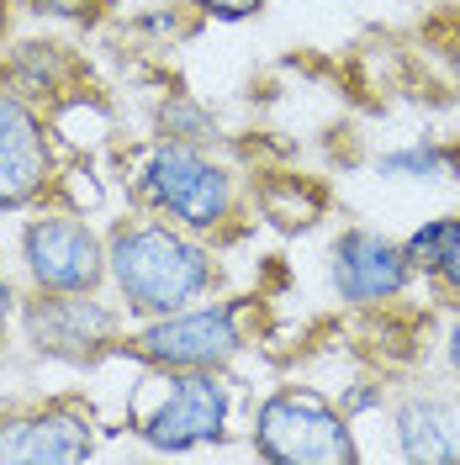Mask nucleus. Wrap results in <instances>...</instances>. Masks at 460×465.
Instances as JSON below:
<instances>
[{"mask_svg": "<svg viewBox=\"0 0 460 465\" xmlns=\"http://www.w3.org/2000/svg\"><path fill=\"white\" fill-rule=\"evenodd\" d=\"M106 281L116 286L127 312L165 318L202 302L217 281V264L196 232L175 228L165 217H144L106 232Z\"/></svg>", "mask_w": 460, "mask_h": 465, "instance_id": "nucleus-1", "label": "nucleus"}, {"mask_svg": "<svg viewBox=\"0 0 460 465\" xmlns=\"http://www.w3.org/2000/svg\"><path fill=\"white\" fill-rule=\"evenodd\" d=\"M133 191L154 217L196 232V238L228 228L233 206H238V180L228 164L212 159L202 143H175V138L148 148Z\"/></svg>", "mask_w": 460, "mask_h": 465, "instance_id": "nucleus-2", "label": "nucleus"}, {"mask_svg": "<svg viewBox=\"0 0 460 465\" xmlns=\"http://www.w3.org/2000/svg\"><path fill=\"white\" fill-rule=\"evenodd\" d=\"M233 391L223 371H159L148 365L144 386L133 391V429L148 450L165 455H185L217 444L228 434Z\"/></svg>", "mask_w": 460, "mask_h": 465, "instance_id": "nucleus-3", "label": "nucleus"}, {"mask_svg": "<svg viewBox=\"0 0 460 465\" xmlns=\"http://www.w3.org/2000/svg\"><path fill=\"white\" fill-rule=\"evenodd\" d=\"M255 455L270 465H355L349 412L313 386H281L255 407Z\"/></svg>", "mask_w": 460, "mask_h": 465, "instance_id": "nucleus-4", "label": "nucleus"}, {"mask_svg": "<svg viewBox=\"0 0 460 465\" xmlns=\"http://www.w3.org/2000/svg\"><path fill=\"white\" fill-rule=\"evenodd\" d=\"M238 312H244L238 296L233 302L180 307V312H165V318H148L127 339V349L144 365H159V371H223L233 354L244 349Z\"/></svg>", "mask_w": 460, "mask_h": 465, "instance_id": "nucleus-5", "label": "nucleus"}, {"mask_svg": "<svg viewBox=\"0 0 460 465\" xmlns=\"http://www.w3.org/2000/svg\"><path fill=\"white\" fill-rule=\"evenodd\" d=\"M22 264L37 291H101L106 238L80 212H48L22 228Z\"/></svg>", "mask_w": 460, "mask_h": 465, "instance_id": "nucleus-6", "label": "nucleus"}, {"mask_svg": "<svg viewBox=\"0 0 460 465\" xmlns=\"http://www.w3.org/2000/svg\"><path fill=\"white\" fill-rule=\"evenodd\" d=\"M22 328L27 344L54 360H95L122 333L116 312L95 302V291H37L22 307Z\"/></svg>", "mask_w": 460, "mask_h": 465, "instance_id": "nucleus-7", "label": "nucleus"}, {"mask_svg": "<svg viewBox=\"0 0 460 465\" xmlns=\"http://www.w3.org/2000/svg\"><path fill=\"white\" fill-rule=\"evenodd\" d=\"M95 450V418L80 402L0 412V465H75Z\"/></svg>", "mask_w": 460, "mask_h": 465, "instance_id": "nucleus-8", "label": "nucleus"}, {"mask_svg": "<svg viewBox=\"0 0 460 465\" xmlns=\"http://www.w3.org/2000/svg\"><path fill=\"white\" fill-rule=\"evenodd\" d=\"M54 185V138L43 112L0 85V212H27Z\"/></svg>", "mask_w": 460, "mask_h": 465, "instance_id": "nucleus-9", "label": "nucleus"}, {"mask_svg": "<svg viewBox=\"0 0 460 465\" xmlns=\"http://www.w3.org/2000/svg\"><path fill=\"white\" fill-rule=\"evenodd\" d=\"M328 275H334L339 302L381 307V302H397L418 270L407 264L397 238H386L375 228H345L334 238V249H328Z\"/></svg>", "mask_w": 460, "mask_h": 465, "instance_id": "nucleus-10", "label": "nucleus"}, {"mask_svg": "<svg viewBox=\"0 0 460 465\" xmlns=\"http://www.w3.org/2000/svg\"><path fill=\"white\" fill-rule=\"evenodd\" d=\"M397 450L413 465H455L460 460V407L434 391H407L392 407Z\"/></svg>", "mask_w": 460, "mask_h": 465, "instance_id": "nucleus-11", "label": "nucleus"}, {"mask_svg": "<svg viewBox=\"0 0 460 465\" xmlns=\"http://www.w3.org/2000/svg\"><path fill=\"white\" fill-rule=\"evenodd\" d=\"M69 80H75V58L64 54V43H54V37H27L0 64V85L11 95H22V101H32V106L58 101L69 90Z\"/></svg>", "mask_w": 460, "mask_h": 465, "instance_id": "nucleus-12", "label": "nucleus"}, {"mask_svg": "<svg viewBox=\"0 0 460 465\" xmlns=\"http://www.w3.org/2000/svg\"><path fill=\"white\" fill-rule=\"evenodd\" d=\"M381 180H455L460 174V143H407L375 159Z\"/></svg>", "mask_w": 460, "mask_h": 465, "instance_id": "nucleus-13", "label": "nucleus"}, {"mask_svg": "<svg viewBox=\"0 0 460 465\" xmlns=\"http://www.w3.org/2000/svg\"><path fill=\"white\" fill-rule=\"evenodd\" d=\"M159 127H165V138H175V143H206V138L217 133V122H212L196 101H185V95H170V101L159 106Z\"/></svg>", "mask_w": 460, "mask_h": 465, "instance_id": "nucleus-14", "label": "nucleus"}, {"mask_svg": "<svg viewBox=\"0 0 460 465\" xmlns=\"http://www.w3.org/2000/svg\"><path fill=\"white\" fill-rule=\"evenodd\" d=\"M450 232H455V217H429V223L403 243L407 264H413V270H424V275H434V264L445 260V249H450Z\"/></svg>", "mask_w": 460, "mask_h": 465, "instance_id": "nucleus-15", "label": "nucleus"}, {"mask_svg": "<svg viewBox=\"0 0 460 465\" xmlns=\"http://www.w3.org/2000/svg\"><path fill=\"white\" fill-rule=\"evenodd\" d=\"M112 0H27V11L54 16V22H95Z\"/></svg>", "mask_w": 460, "mask_h": 465, "instance_id": "nucleus-16", "label": "nucleus"}, {"mask_svg": "<svg viewBox=\"0 0 460 465\" xmlns=\"http://www.w3.org/2000/svg\"><path fill=\"white\" fill-rule=\"evenodd\" d=\"M185 5H196L212 22H249V16L265 11V0H185Z\"/></svg>", "mask_w": 460, "mask_h": 465, "instance_id": "nucleus-17", "label": "nucleus"}, {"mask_svg": "<svg viewBox=\"0 0 460 465\" xmlns=\"http://www.w3.org/2000/svg\"><path fill=\"white\" fill-rule=\"evenodd\" d=\"M434 281H439V286H445V291L460 302V217H455V232H450V249H445V260L434 264Z\"/></svg>", "mask_w": 460, "mask_h": 465, "instance_id": "nucleus-18", "label": "nucleus"}, {"mask_svg": "<svg viewBox=\"0 0 460 465\" xmlns=\"http://www.w3.org/2000/svg\"><path fill=\"white\" fill-rule=\"evenodd\" d=\"M22 307H16V291H11V281L0 275V339H5V328H11V318H16Z\"/></svg>", "mask_w": 460, "mask_h": 465, "instance_id": "nucleus-19", "label": "nucleus"}, {"mask_svg": "<svg viewBox=\"0 0 460 465\" xmlns=\"http://www.w3.org/2000/svg\"><path fill=\"white\" fill-rule=\"evenodd\" d=\"M445 354H450V371L460 376V322H450V333H445Z\"/></svg>", "mask_w": 460, "mask_h": 465, "instance_id": "nucleus-20", "label": "nucleus"}, {"mask_svg": "<svg viewBox=\"0 0 460 465\" xmlns=\"http://www.w3.org/2000/svg\"><path fill=\"white\" fill-rule=\"evenodd\" d=\"M5 22H11V0H0V37H5Z\"/></svg>", "mask_w": 460, "mask_h": 465, "instance_id": "nucleus-21", "label": "nucleus"}, {"mask_svg": "<svg viewBox=\"0 0 460 465\" xmlns=\"http://www.w3.org/2000/svg\"><path fill=\"white\" fill-rule=\"evenodd\" d=\"M455 69H460V64H455Z\"/></svg>", "mask_w": 460, "mask_h": 465, "instance_id": "nucleus-22", "label": "nucleus"}]
</instances>
